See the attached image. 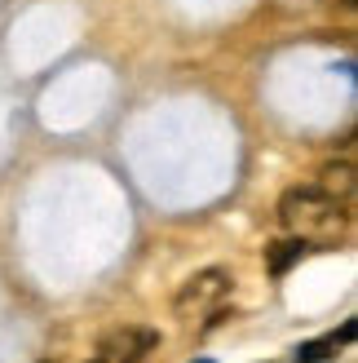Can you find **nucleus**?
Listing matches in <instances>:
<instances>
[{"label":"nucleus","mask_w":358,"mask_h":363,"mask_svg":"<svg viewBox=\"0 0 358 363\" xmlns=\"http://www.w3.org/2000/svg\"><path fill=\"white\" fill-rule=\"evenodd\" d=\"M230 293H235V275L226 266H208L182 284V293L173 297V315L182 323H221Z\"/></svg>","instance_id":"2"},{"label":"nucleus","mask_w":358,"mask_h":363,"mask_svg":"<svg viewBox=\"0 0 358 363\" xmlns=\"http://www.w3.org/2000/svg\"><path fill=\"white\" fill-rule=\"evenodd\" d=\"M318 191H328L332 199H341V204L354 208V164H328L323 173L314 177Z\"/></svg>","instance_id":"4"},{"label":"nucleus","mask_w":358,"mask_h":363,"mask_svg":"<svg viewBox=\"0 0 358 363\" xmlns=\"http://www.w3.org/2000/svg\"><path fill=\"white\" fill-rule=\"evenodd\" d=\"M195 363H212V359H195Z\"/></svg>","instance_id":"8"},{"label":"nucleus","mask_w":358,"mask_h":363,"mask_svg":"<svg viewBox=\"0 0 358 363\" xmlns=\"http://www.w3.org/2000/svg\"><path fill=\"white\" fill-rule=\"evenodd\" d=\"M306 252H310V248L301 244V240H279V244L265 248V266H270V275H288V270L306 257Z\"/></svg>","instance_id":"5"},{"label":"nucleus","mask_w":358,"mask_h":363,"mask_svg":"<svg viewBox=\"0 0 358 363\" xmlns=\"http://www.w3.org/2000/svg\"><path fill=\"white\" fill-rule=\"evenodd\" d=\"M159 346V333L155 328H115V333H106L98 341V350L88 354V363H142L151 350Z\"/></svg>","instance_id":"3"},{"label":"nucleus","mask_w":358,"mask_h":363,"mask_svg":"<svg viewBox=\"0 0 358 363\" xmlns=\"http://www.w3.org/2000/svg\"><path fill=\"white\" fill-rule=\"evenodd\" d=\"M279 226L288 230V240H301L310 252L336 248L350 235V204L318 191L314 182H301V186H288L279 199Z\"/></svg>","instance_id":"1"},{"label":"nucleus","mask_w":358,"mask_h":363,"mask_svg":"<svg viewBox=\"0 0 358 363\" xmlns=\"http://www.w3.org/2000/svg\"><path fill=\"white\" fill-rule=\"evenodd\" d=\"M279 9H306V5H314V0H275Z\"/></svg>","instance_id":"7"},{"label":"nucleus","mask_w":358,"mask_h":363,"mask_svg":"<svg viewBox=\"0 0 358 363\" xmlns=\"http://www.w3.org/2000/svg\"><path fill=\"white\" fill-rule=\"evenodd\" d=\"M354 337V323H345L341 333H332V337H323V341H306V346H296V363H318V359H328L341 341H350Z\"/></svg>","instance_id":"6"}]
</instances>
